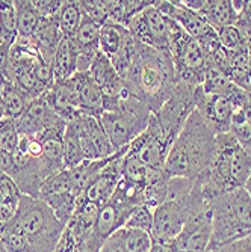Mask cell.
Listing matches in <instances>:
<instances>
[{
  "instance_id": "6da1fadb",
  "label": "cell",
  "mask_w": 251,
  "mask_h": 252,
  "mask_svg": "<svg viewBox=\"0 0 251 252\" xmlns=\"http://www.w3.org/2000/svg\"><path fill=\"white\" fill-rule=\"evenodd\" d=\"M215 148L216 134L195 109L168 151L164 165L165 175L168 178L197 180L209 171L215 157Z\"/></svg>"
},
{
  "instance_id": "7a4b0ae2",
  "label": "cell",
  "mask_w": 251,
  "mask_h": 252,
  "mask_svg": "<svg viewBox=\"0 0 251 252\" xmlns=\"http://www.w3.org/2000/svg\"><path fill=\"white\" fill-rule=\"evenodd\" d=\"M124 82L136 95L147 101L154 113L171 97L179 82L171 53L136 41V53Z\"/></svg>"
},
{
  "instance_id": "3957f363",
  "label": "cell",
  "mask_w": 251,
  "mask_h": 252,
  "mask_svg": "<svg viewBox=\"0 0 251 252\" xmlns=\"http://www.w3.org/2000/svg\"><path fill=\"white\" fill-rule=\"evenodd\" d=\"M250 172L251 156L232 133H222L216 134L215 157L209 171L194 180V185L211 202L222 193L244 188Z\"/></svg>"
},
{
  "instance_id": "277c9868",
  "label": "cell",
  "mask_w": 251,
  "mask_h": 252,
  "mask_svg": "<svg viewBox=\"0 0 251 252\" xmlns=\"http://www.w3.org/2000/svg\"><path fill=\"white\" fill-rule=\"evenodd\" d=\"M211 210L212 237L208 252L251 233V198L244 188L214 198Z\"/></svg>"
},
{
  "instance_id": "5b68a950",
  "label": "cell",
  "mask_w": 251,
  "mask_h": 252,
  "mask_svg": "<svg viewBox=\"0 0 251 252\" xmlns=\"http://www.w3.org/2000/svg\"><path fill=\"white\" fill-rule=\"evenodd\" d=\"M12 220L26 236L31 252H55L67 228L42 199L28 195H21Z\"/></svg>"
},
{
  "instance_id": "8992f818",
  "label": "cell",
  "mask_w": 251,
  "mask_h": 252,
  "mask_svg": "<svg viewBox=\"0 0 251 252\" xmlns=\"http://www.w3.org/2000/svg\"><path fill=\"white\" fill-rule=\"evenodd\" d=\"M151 107L138 95H132L123 101L118 109L103 112L99 117L110 144L115 151L129 147L136 137L145 131L150 118Z\"/></svg>"
},
{
  "instance_id": "52a82bcc",
  "label": "cell",
  "mask_w": 251,
  "mask_h": 252,
  "mask_svg": "<svg viewBox=\"0 0 251 252\" xmlns=\"http://www.w3.org/2000/svg\"><path fill=\"white\" fill-rule=\"evenodd\" d=\"M171 28L173 20L159 11L156 2L136 15L127 26L129 32L138 42L164 52H170Z\"/></svg>"
},
{
  "instance_id": "ba28073f",
  "label": "cell",
  "mask_w": 251,
  "mask_h": 252,
  "mask_svg": "<svg viewBox=\"0 0 251 252\" xmlns=\"http://www.w3.org/2000/svg\"><path fill=\"white\" fill-rule=\"evenodd\" d=\"M15 121L20 136L36 137L39 141L45 134L53 131H64L67 127V123L50 109L42 95L31 101L28 110Z\"/></svg>"
},
{
  "instance_id": "9c48e42d",
  "label": "cell",
  "mask_w": 251,
  "mask_h": 252,
  "mask_svg": "<svg viewBox=\"0 0 251 252\" xmlns=\"http://www.w3.org/2000/svg\"><path fill=\"white\" fill-rule=\"evenodd\" d=\"M74 123L77 127L79 141L85 160L108 158L117 153L110 144L99 117L80 112L77 118H74Z\"/></svg>"
},
{
  "instance_id": "30bf717a",
  "label": "cell",
  "mask_w": 251,
  "mask_h": 252,
  "mask_svg": "<svg viewBox=\"0 0 251 252\" xmlns=\"http://www.w3.org/2000/svg\"><path fill=\"white\" fill-rule=\"evenodd\" d=\"M212 237L211 207L194 213L183 225L179 236L171 242L176 252H208Z\"/></svg>"
},
{
  "instance_id": "8fae6325",
  "label": "cell",
  "mask_w": 251,
  "mask_h": 252,
  "mask_svg": "<svg viewBox=\"0 0 251 252\" xmlns=\"http://www.w3.org/2000/svg\"><path fill=\"white\" fill-rule=\"evenodd\" d=\"M195 109L215 134L230 133L235 107L229 97L204 94L198 86L195 89Z\"/></svg>"
},
{
  "instance_id": "7c38bea8",
  "label": "cell",
  "mask_w": 251,
  "mask_h": 252,
  "mask_svg": "<svg viewBox=\"0 0 251 252\" xmlns=\"http://www.w3.org/2000/svg\"><path fill=\"white\" fill-rule=\"evenodd\" d=\"M135 207H138V205L130 202L118 190H115L112 198L105 205H102L96 225H94V230H93V234L100 246L105 243V240L109 236H112L117 230L124 226L129 215L133 212Z\"/></svg>"
},
{
  "instance_id": "4fadbf2b",
  "label": "cell",
  "mask_w": 251,
  "mask_h": 252,
  "mask_svg": "<svg viewBox=\"0 0 251 252\" xmlns=\"http://www.w3.org/2000/svg\"><path fill=\"white\" fill-rule=\"evenodd\" d=\"M126 151H127V147L123 150H118L115 154H113L110 162L102 169V172L93 181L89 183L88 188L83 190V193L79 198L96 202L100 205V207L105 205L112 198V195L115 193L117 186L121 180V158Z\"/></svg>"
},
{
  "instance_id": "5bb4252c",
  "label": "cell",
  "mask_w": 251,
  "mask_h": 252,
  "mask_svg": "<svg viewBox=\"0 0 251 252\" xmlns=\"http://www.w3.org/2000/svg\"><path fill=\"white\" fill-rule=\"evenodd\" d=\"M151 246V236L123 226L109 236L100 248V252H148Z\"/></svg>"
},
{
  "instance_id": "9a60e30c",
  "label": "cell",
  "mask_w": 251,
  "mask_h": 252,
  "mask_svg": "<svg viewBox=\"0 0 251 252\" xmlns=\"http://www.w3.org/2000/svg\"><path fill=\"white\" fill-rule=\"evenodd\" d=\"M198 14L209 23L215 32L236 25L238 20L232 0H204V6Z\"/></svg>"
},
{
  "instance_id": "2e32d148",
  "label": "cell",
  "mask_w": 251,
  "mask_h": 252,
  "mask_svg": "<svg viewBox=\"0 0 251 252\" xmlns=\"http://www.w3.org/2000/svg\"><path fill=\"white\" fill-rule=\"evenodd\" d=\"M103 3L108 20L127 28L136 15L151 6L154 2H150V0H103Z\"/></svg>"
},
{
  "instance_id": "e0dca14e",
  "label": "cell",
  "mask_w": 251,
  "mask_h": 252,
  "mask_svg": "<svg viewBox=\"0 0 251 252\" xmlns=\"http://www.w3.org/2000/svg\"><path fill=\"white\" fill-rule=\"evenodd\" d=\"M79 74V107L82 113L100 117L103 113V93L88 73Z\"/></svg>"
},
{
  "instance_id": "ac0fdd59",
  "label": "cell",
  "mask_w": 251,
  "mask_h": 252,
  "mask_svg": "<svg viewBox=\"0 0 251 252\" xmlns=\"http://www.w3.org/2000/svg\"><path fill=\"white\" fill-rule=\"evenodd\" d=\"M132 39L133 36L127 28L108 21L100 29V52L113 59Z\"/></svg>"
},
{
  "instance_id": "d6986e66",
  "label": "cell",
  "mask_w": 251,
  "mask_h": 252,
  "mask_svg": "<svg viewBox=\"0 0 251 252\" xmlns=\"http://www.w3.org/2000/svg\"><path fill=\"white\" fill-rule=\"evenodd\" d=\"M76 58H77V52H76V47L72 38H62L59 47L55 53L53 62H52L55 82L67 80L77 73Z\"/></svg>"
},
{
  "instance_id": "ffe728a7",
  "label": "cell",
  "mask_w": 251,
  "mask_h": 252,
  "mask_svg": "<svg viewBox=\"0 0 251 252\" xmlns=\"http://www.w3.org/2000/svg\"><path fill=\"white\" fill-rule=\"evenodd\" d=\"M100 26L83 15L76 35L72 38L76 52H100Z\"/></svg>"
},
{
  "instance_id": "44dd1931",
  "label": "cell",
  "mask_w": 251,
  "mask_h": 252,
  "mask_svg": "<svg viewBox=\"0 0 251 252\" xmlns=\"http://www.w3.org/2000/svg\"><path fill=\"white\" fill-rule=\"evenodd\" d=\"M18 39L17 12L12 0H0V44L9 47Z\"/></svg>"
},
{
  "instance_id": "7402d4cb",
  "label": "cell",
  "mask_w": 251,
  "mask_h": 252,
  "mask_svg": "<svg viewBox=\"0 0 251 252\" xmlns=\"http://www.w3.org/2000/svg\"><path fill=\"white\" fill-rule=\"evenodd\" d=\"M62 144H64V163L65 169H72L83 162V153L79 141V133L74 120L67 123L64 136H62Z\"/></svg>"
},
{
  "instance_id": "603a6c76",
  "label": "cell",
  "mask_w": 251,
  "mask_h": 252,
  "mask_svg": "<svg viewBox=\"0 0 251 252\" xmlns=\"http://www.w3.org/2000/svg\"><path fill=\"white\" fill-rule=\"evenodd\" d=\"M83 18V12L80 8V2H74V0H68L64 2L61 11L56 15L58 26L61 29V33L64 38H73L80 26Z\"/></svg>"
},
{
  "instance_id": "cb8c5ba5",
  "label": "cell",
  "mask_w": 251,
  "mask_h": 252,
  "mask_svg": "<svg viewBox=\"0 0 251 252\" xmlns=\"http://www.w3.org/2000/svg\"><path fill=\"white\" fill-rule=\"evenodd\" d=\"M17 25H18V38H31L39 23V15L32 6L31 0H15Z\"/></svg>"
},
{
  "instance_id": "d4e9b609",
  "label": "cell",
  "mask_w": 251,
  "mask_h": 252,
  "mask_svg": "<svg viewBox=\"0 0 251 252\" xmlns=\"http://www.w3.org/2000/svg\"><path fill=\"white\" fill-rule=\"evenodd\" d=\"M31 100L21 93V91L9 82H5L3 86V106H5V118L18 120L23 113L28 110Z\"/></svg>"
},
{
  "instance_id": "484cf974",
  "label": "cell",
  "mask_w": 251,
  "mask_h": 252,
  "mask_svg": "<svg viewBox=\"0 0 251 252\" xmlns=\"http://www.w3.org/2000/svg\"><path fill=\"white\" fill-rule=\"evenodd\" d=\"M2 242L8 252H31V246L28 243L26 236L23 234V231L14 220L3 225Z\"/></svg>"
},
{
  "instance_id": "4316f807",
  "label": "cell",
  "mask_w": 251,
  "mask_h": 252,
  "mask_svg": "<svg viewBox=\"0 0 251 252\" xmlns=\"http://www.w3.org/2000/svg\"><path fill=\"white\" fill-rule=\"evenodd\" d=\"M230 133L235 136L238 144L251 156V123L247 120L244 110L233 112Z\"/></svg>"
},
{
  "instance_id": "83f0119b",
  "label": "cell",
  "mask_w": 251,
  "mask_h": 252,
  "mask_svg": "<svg viewBox=\"0 0 251 252\" xmlns=\"http://www.w3.org/2000/svg\"><path fill=\"white\" fill-rule=\"evenodd\" d=\"M124 226L127 228H135V230L144 231L151 236L153 230V210L147 205H138L135 207L133 212L129 215Z\"/></svg>"
},
{
  "instance_id": "f1b7e54d",
  "label": "cell",
  "mask_w": 251,
  "mask_h": 252,
  "mask_svg": "<svg viewBox=\"0 0 251 252\" xmlns=\"http://www.w3.org/2000/svg\"><path fill=\"white\" fill-rule=\"evenodd\" d=\"M218 35V39L221 42L222 47L227 50V52H233V50H238L241 49L242 45H245L247 42H250V36L245 35L238 26H227V28H222L216 32Z\"/></svg>"
},
{
  "instance_id": "f546056e",
  "label": "cell",
  "mask_w": 251,
  "mask_h": 252,
  "mask_svg": "<svg viewBox=\"0 0 251 252\" xmlns=\"http://www.w3.org/2000/svg\"><path fill=\"white\" fill-rule=\"evenodd\" d=\"M20 141V133L17 128V121L11 118H3L0 121V148L14 153Z\"/></svg>"
},
{
  "instance_id": "4dcf8cb0",
  "label": "cell",
  "mask_w": 251,
  "mask_h": 252,
  "mask_svg": "<svg viewBox=\"0 0 251 252\" xmlns=\"http://www.w3.org/2000/svg\"><path fill=\"white\" fill-rule=\"evenodd\" d=\"M80 8L83 15L100 28L109 21L103 0H80Z\"/></svg>"
},
{
  "instance_id": "1f68e13d",
  "label": "cell",
  "mask_w": 251,
  "mask_h": 252,
  "mask_svg": "<svg viewBox=\"0 0 251 252\" xmlns=\"http://www.w3.org/2000/svg\"><path fill=\"white\" fill-rule=\"evenodd\" d=\"M39 18H53L61 11L64 0H31Z\"/></svg>"
},
{
  "instance_id": "d6a6232c",
  "label": "cell",
  "mask_w": 251,
  "mask_h": 252,
  "mask_svg": "<svg viewBox=\"0 0 251 252\" xmlns=\"http://www.w3.org/2000/svg\"><path fill=\"white\" fill-rule=\"evenodd\" d=\"M211 252H251V233L238 240L222 245Z\"/></svg>"
},
{
  "instance_id": "836d02e7",
  "label": "cell",
  "mask_w": 251,
  "mask_h": 252,
  "mask_svg": "<svg viewBox=\"0 0 251 252\" xmlns=\"http://www.w3.org/2000/svg\"><path fill=\"white\" fill-rule=\"evenodd\" d=\"M235 26H238L245 35L251 36V0H248V2L244 0V6L241 12L238 14V20Z\"/></svg>"
},
{
  "instance_id": "e575fe53",
  "label": "cell",
  "mask_w": 251,
  "mask_h": 252,
  "mask_svg": "<svg viewBox=\"0 0 251 252\" xmlns=\"http://www.w3.org/2000/svg\"><path fill=\"white\" fill-rule=\"evenodd\" d=\"M11 74V47L6 44H0V79L9 82Z\"/></svg>"
},
{
  "instance_id": "d590c367",
  "label": "cell",
  "mask_w": 251,
  "mask_h": 252,
  "mask_svg": "<svg viewBox=\"0 0 251 252\" xmlns=\"http://www.w3.org/2000/svg\"><path fill=\"white\" fill-rule=\"evenodd\" d=\"M0 171H2L3 174H6V175H9L11 178L17 172V166H15L12 154L2 150V148H0Z\"/></svg>"
},
{
  "instance_id": "8d00e7d4",
  "label": "cell",
  "mask_w": 251,
  "mask_h": 252,
  "mask_svg": "<svg viewBox=\"0 0 251 252\" xmlns=\"http://www.w3.org/2000/svg\"><path fill=\"white\" fill-rule=\"evenodd\" d=\"M148 252H176L173 243H162V242H153Z\"/></svg>"
},
{
  "instance_id": "74e56055",
  "label": "cell",
  "mask_w": 251,
  "mask_h": 252,
  "mask_svg": "<svg viewBox=\"0 0 251 252\" xmlns=\"http://www.w3.org/2000/svg\"><path fill=\"white\" fill-rule=\"evenodd\" d=\"M3 86L5 80L0 79V121L5 118V106H3Z\"/></svg>"
},
{
  "instance_id": "f35d334b",
  "label": "cell",
  "mask_w": 251,
  "mask_h": 252,
  "mask_svg": "<svg viewBox=\"0 0 251 252\" xmlns=\"http://www.w3.org/2000/svg\"><path fill=\"white\" fill-rule=\"evenodd\" d=\"M244 113H245L247 120L251 123V94H248V97H247V103H245V107H244Z\"/></svg>"
},
{
  "instance_id": "ab89813d",
  "label": "cell",
  "mask_w": 251,
  "mask_h": 252,
  "mask_svg": "<svg viewBox=\"0 0 251 252\" xmlns=\"http://www.w3.org/2000/svg\"><path fill=\"white\" fill-rule=\"evenodd\" d=\"M244 189H245V192L248 193V196L251 198V172H250V175H248V178H247V181H245Z\"/></svg>"
},
{
  "instance_id": "60d3db41",
  "label": "cell",
  "mask_w": 251,
  "mask_h": 252,
  "mask_svg": "<svg viewBox=\"0 0 251 252\" xmlns=\"http://www.w3.org/2000/svg\"><path fill=\"white\" fill-rule=\"evenodd\" d=\"M0 252H8L6 251V248H5V245H3V242L0 240Z\"/></svg>"
},
{
  "instance_id": "b9f144b4",
  "label": "cell",
  "mask_w": 251,
  "mask_h": 252,
  "mask_svg": "<svg viewBox=\"0 0 251 252\" xmlns=\"http://www.w3.org/2000/svg\"><path fill=\"white\" fill-rule=\"evenodd\" d=\"M2 236H3V225H0V240H2Z\"/></svg>"
}]
</instances>
